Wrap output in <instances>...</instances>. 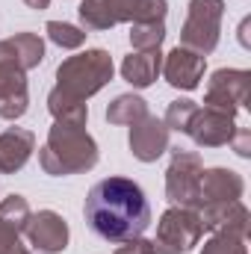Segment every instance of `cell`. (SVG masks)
Instances as JSON below:
<instances>
[{
	"instance_id": "cell-1",
	"label": "cell",
	"mask_w": 251,
	"mask_h": 254,
	"mask_svg": "<svg viewBox=\"0 0 251 254\" xmlns=\"http://www.w3.org/2000/svg\"><path fill=\"white\" fill-rule=\"evenodd\" d=\"M83 216L92 234L107 243H127L142 237L151 225V204L142 187L130 178L98 181L83 204Z\"/></svg>"
},
{
	"instance_id": "cell-2",
	"label": "cell",
	"mask_w": 251,
	"mask_h": 254,
	"mask_svg": "<svg viewBox=\"0 0 251 254\" xmlns=\"http://www.w3.org/2000/svg\"><path fill=\"white\" fill-rule=\"evenodd\" d=\"M39 166L51 178H68L80 172H92L98 166V145L89 136L86 125L54 122L48 142L39 151Z\"/></svg>"
},
{
	"instance_id": "cell-3",
	"label": "cell",
	"mask_w": 251,
	"mask_h": 254,
	"mask_svg": "<svg viewBox=\"0 0 251 254\" xmlns=\"http://www.w3.org/2000/svg\"><path fill=\"white\" fill-rule=\"evenodd\" d=\"M113 71H116L113 57L104 48H89L77 57H68L57 68V86L51 89V95L74 104H86L113 80Z\"/></svg>"
},
{
	"instance_id": "cell-4",
	"label": "cell",
	"mask_w": 251,
	"mask_h": 254,
	"mask_svg": "<svg viewBox=\"0 0 251 254\" xmlns=\"http://www.w3.org/2000/svg\"><path fill=\"white\" fill-rule=\"evenodd\" d=\"M169 12L166 0H83L77 6L83 30H113L116 24L163 21Z\"/></svg>"
},
{
	"instance_id": "cell-5",
	"label": "cell",
	"mask_w": 251,
	"mask_h": 254,
	"mask_svg": "<svg viewBox=\"0 0 251 254\" xmlns=\"http://www.w3.org/2000/svg\"><path fill=\"white\" fill-rule=\"evenodd\" d=\"M222 15H225V0H189L187 21L181 27V48L210 57L219 48Z\"/></svg>"
},
{
	"instance_id": "cell-6",
	"label": "cell",
	"mask_w": 251,
	"mask_h": 254,
	"mask_svg": "<svg viewBox=\"0 0 251 254\" xmlns=\"http://www.w3.org/2000/svg\"><path fill=\"white\" fill-rule=\"evenodd\" d=\"M201 154L195 151H172V163L166 169V195L172 201V207H187V210H198V187H201Z\"/></svg>"
},
{
	"instance_id": "cell-7",
	"label": "cell",
	"mask_w": 251,
	"mask_h": 254,
	"mask_svg": "<svg viewBox=\"0 0 251 254\" xmlns=\"http://www.w3.org/2000/svg\"><path fill=\"white\" fill-rule=\"evenodd\" d=\"M201 234H204V225H201L198 210L169 207L160 216V225H157V237L154 240L163 246L166 254H187L201 243Z\"/></svg>"
},
{
	"instance_id": "cell-8",
	"label": "cell",
	"mask_w": 251,
	"mask_h": 254,
	"mask_svg": "<svg viewBox=\"0 0 251 254\" xmlns=\"http://www.w3.org/2000/svg\"><path fill=\"white\" fill-rule=\"evenodd\" d=\"M251 89V74L246 68H219L210 74L207 92H204V107L228 113L237 119V113L246 107Z\"/></svg>"
},
{
	"instance_id": "cell-9",
	"label": "cell",
	"mask_w": 251,
	"mask_h": 254,
	"mask_svg": "<svg viewBox=\"0 0 251 254\" xmlns=\"http://www.w3.org/2000/svg\"><path fill=\"white\" fill-rule=\"evenodd\" d=\"M33 254H63L68 249V222L54 210H39L30 216L27 228H24Z\"/></svg>"
},
{
	"instance_id": "cell-10",
	"label": "cell",
	"mask_w": 251,
	"mask_h": 254,
	"mask_svg": "<svg viewBox=\"0 0 251 254\" xmlns=\"http://www.w3.org/2000/svg\"><path fill=\"white\" fill-rule=\"evenodd\" d=\"M234 133H237V119L228 113L210 110V107H204V110L198 107L187 127V136L198 148H222L234 139Z\"/></svg>"
},
{
	"instance_id": "cell-11",
	"label": "cell",
	"mask_w": 251,
	"mask_h": 254,
	"mask_svg": "<svg viewBox=\"0 0 251 254\" xmlns=\"http://www.w3.org/2000/svg\"><path fill=\"white\" fill-rule=\"evenodd\" d=\"M169 127L157 116H142L136 125H130V154L139 163H157L169 151Z\"/></svg>"
},
{
	"instance_id": "cell-12",
	"label": "cell",
	"mask_w": 251,
	"mask_h": 254,
	"mask_svg": "<svg viewBox=\"0 0 251 254\" xmlns=\"http://www.w3.org/2000/svg\"><path fill=\"white\" fill-rule=\"evenodd\" d=\"M204 68H207V57H201V54H195V51L178 45L175 51H169V54L163 57V71H160V74L166 77L169 86L184 89V92H192V89L201 86Z\"/></svg>"
},
{
	"instance_id": "cell-13",
	"label": "cell",
	"mask_w": 251,
	"mask_h": 254,
	"mask_svg": "<svg viewBox=\"0 0 251 254\" xmlns=\"http://www.w3.org/2000/svg\"><path fill=\"white\" fill-rule=\"evenodd\" d=\"M27 107H30L27 71H21L9 63H0V119L18 122L27 113Z\"/></svg>"
},
{
	"instance_id": "cell-14",
	"label": "cell",
	"mask_w": 251,
	"mask_h": 254,
	"mask_svg": "<svg viewBox=\"0 0 251 254\" xmlns=\"http://www.w3.org/2000/svg\"><path fill=\"white\" fill-rule=\"evenodd\" d=\"M246 192V181L234 169H204L201 172V187L198 201L204 204H225V201H240ZM198 207V210H201Z\"/></svg>"
},
{
	"instance_id": "cell-15",
	"label": "cell",
	"mask_w": 251,
	"mask_h": 254,
	"mask_svg": "<svg viewBox=\"0 0 251 254\" xmlns=\"http://www.w3.org/2000/svg\"><path fill=\"white\" fill-rule=\"evenodd\" d=\"M36 151V133L27 127H6L0 133V175H15Z\"/></svg>"
},
{
	"instance_id": "cell-16",
	"label": "cell",
	"mask_w": 251,
	"mask_h": 254,
	"mask_svg": "<svg viewBox=\"0 0 251 254\" xmlns=\"http://www.w3.org/2000/svg\"><path fill=\"white\" fill-rule=\"evenodd\" d=\"M45 60V42L39 33H15L0 39V63H9L21 71H30Z\"/></svg>"
},
{
	"instance_id": "cell-17",
	"label": "cell",
	"mask_w": 251,
	"mask_h": 254,
	"mask_svg": "<svg viewBox=\"0 0 251 254\" xmlns=\"http://www.w3.org/2000/svg\"><path fill=\"white\" fill-rule=\"evenodd\" d=\"M204 231H243L249 234L251 213L243 201H225V204H204L198 210Z\"/></svg>"
},
{
	"instance_id": "cell-18",
	"label": "cell",
	"mask_w": 251,
	"mask_h": 254,
	"mask_svg": "<svg viewBox=\"0 0 251 254\" xmlns=\"http://www.w3.org/2000/svg\"><path fill=\"white\" fill-rule=\"evenodd\" d=\"M160 71H163V54H160V48H154V51H133L122 63V77L133 89H148L160 77Z\"/></svg>"
},
{
	"instance_id": "cell-19",
	"label": "cell",
	"mask_w": 251,
	"mask_h": 254,
	"mask_svg": "<svg viewBox=\"0 0 251 254\" xmlns=\"http://www.w3.org/2000/svg\"><path fill=\"white\" fill-rule=\"evenodd\" d=\"M142 116H148V104L139 95H119L107 107V122L110 125H136Z\"/></svg>"
},
{
	"instance_id": "cell-20",
	"label": "cell",
	"mask_w": 251,
	"mask_h": 254,
	"mask_svg": "<svg viewBox=\"0 0 251 254\" xmlns=\"http://www.w3.org/2000/svg\"><path fill=\"white\" fill-rule=\"evenodd\" d=\"M249 234L243 231H213V237L201 246V254H249Z\"/></svg>"
},
{
	"instance_id": "cell-21",
	"label": "cell",
	"mask_w": 251,
	"mask_h": 254,
	"mask_svg": "<svg viewBox=\"0 0 251 254\" xmlns=\"http://www.w3.org/2000/svg\"><path fill=\"white\" fill-rule=\"evenodd\" d=\"M166 42V24L163 21H142L130 27V45L133 51H154Z\"/></svg>"
},
{
	"instance_id": "cell-22",
	"label": "cell",
	"mask_w": 251,
	"mask_h": 254,
	"mask_svg": "<svg viewBox=\"0 0 251 254\" xmlns=\"http://www.w3.org/2000/svg\"><path fill=\"white\" fill-rule=\"evenodd\" d=\"M45 33H48V39L54 42V45H60L63 51H77V48H83V42H86V30L83 27H74V24H68V21H48L45 24Z\"/></svg>"
},
{
	"instance_id": "cell-23",
	"label": "cell",
	"mask_w": 251,
	"mask_h": 254,
	"mask_svg": "<svg viewBox=\"0 0 251 254\" xmlns=\"http://www.w3.org/2000/svg\"><path fill=\"white\" fill-rule=\"evenodd\" d=\"M30 216H33V210H30V204H27L24 195H6V198L0 201V222H6V225L24 231L27 222H30Z\"/></svg>"
},
{
	"instance_id": "cell-24",
	"label": "cell",
	"mask_w": 251,
	"mask_h": 254,
	"mask_svg": "<svg viewBox=\"0 0 251 254\" xmlns=\"http://www.w3.org/2000/svg\"><path fill=\"white\" fill-rule=\"evenodd\" d=\"M195 110H198L195 101H189V98H178V101L169 104V110H166V116H163V125L169 127V130H175V133H187L189 119L195 116Z\"/></svg>"
},
{
	"instance_id": "cell-25",
	"label": "cell",
	"mask_w": 251,
	"mask_h": 254,
	"mask_svg": "<svg viewBox=\"0 0 251 254\" xmlns=\"http://www.w3.org/2000/svg\"><path fill=\"white\" fill-rule=\"evenodd\" d=\"M21 234H24V231H18V228L0 222V254H33L24 243H21Z\"/></svg>"
},
{
	"instance_id": "cell-26",
	"label": "cell",
	"mask_w": 251,
	"mask_h": 254,
	"mask_svg": "<svg viewBox=\"0 0 251 254\" xmlns=\"http://www.w3.org/2000/svg\"><path fill=\"white\" fill-rule=\"evenodd\" d=\"M116 254H166L163 252V246L157 243V240H145V237H133V240H127L122 243Z\"/></svg>"
},
{
	"instance_id": "cell-27",
	"label": "cell",
	"mask_w": 251,
	"mask_h": 254,
	"mask_svg": "<svg viewBox=\"0 0 251 254\" xmlns=\"http://www.w3.org/2000/svg\"><path fill=\"white\" fill-rule=\"evenodd\" d=\"M228 145H234V151H237L243 160H249L251 157V130L249 127H237V133H234V139H231Z\"/></svg>"
},
{
	"instance_id": "cell-28",
	"label": "cell",
	"mask_w": 251,
	"mask_h": 254,
	"mask_svg": "<svg viewBox=\"0 0 251 254\" xmlns=\"http://www.w3.org/2000/svg\"><path fill=\"white\" fill-rule=\"evenodd\" d=\"M24 6L36 9V12H42V9H48V6H51V0H24Z\"/></svg>"
}]
</instances>
